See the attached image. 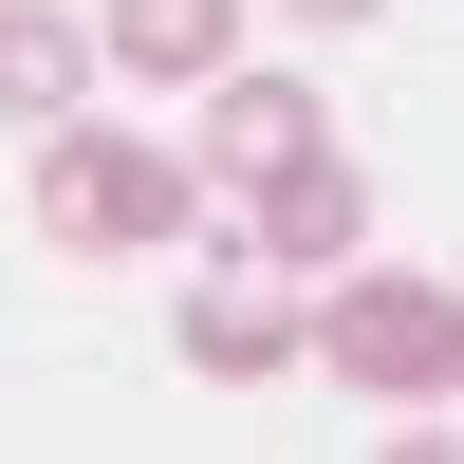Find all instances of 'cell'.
<instances>
[{
	"instance_id": "cell-1",
	"label": "cell",
	"mask_w": 464,
	"mask_h": 464,
	"mask_svg": "<svg viewBox=\"0 0 464 464\" xmlns=\"http://www.w3.org/2000/svg\"><path fill=\"white\" fill-rule=\"evenodd\" d=\"M37 223H56L74 260H149V242H186V168L149 130H37Z\"/></svg>"
},
{
	"instance_id": "cell-2",
	"label": "cell",
	"mask_w": 464,
	"mask_h": 464,
	"mask_svg": "<svg viewBox=\"0 0 464 464\" xmlns=\"http://www.w3.org/2000/svg\"><path fill=\"white\" fill-rule=\"evenodd\" d=\"M316 353L353 372V391H391V409L464 391V279H353V260H334V297H316Z\"/></svg>"
},
{
	"instance_id": "cell-3",
	"label": "cell",
	"mask_w": 464,
	"mask_h": 464,
	"mask_svg": "<svg viewBox=\"0 0 464 464\" xmlns=\"http://www.w3.org/2000/svg\"><path fill=\"white\" fill-rule=\"evenodd\" d=\"M353 242H372V186H353V149H334V130H297L279 168H260V260H297V279H334Z\"/></svg>"
},
{
	"instance_id": "cell-4",
	"label": "cell",
	"mask_w": 464,
	"mask_h": 464,
	"mask_svg": "<svg viewBox=\"0 0 464 464\" xmlns=\"http://www.w3.org/2000/svg\"><path fill=\"white\" fill-rule=\"evenodd\" d=\"M297 334H316L297 260H242V279H205V297H186V353H205V372H279Z\"/></svg>"
},
{
	"instance_id": "cell-5",
	"label": "cell",
	"mask_w": 464,
	"mask_h": 464,
	"mask_svg": "<svg viewBox=\"0 0 464 464\" xmlns=\"http://www.w3.org/2000/svg\"><path fill=\"white\" fill-rule=\"evenodd\" d=\"M93 56H130L149 93H205V74L242 56V0H111V19H93Z\"/></svg>"
},
{
	"instance_id": "cell-6",
	"label": "cell",
	"mask_w": 464,
	"mask_h": 464,
	"mask_svg": "<svg viewBox=\"0 0 464 464\" xmlns=\"http://www.w3.org/2000/svg\"><path fill=\"white\" fill-rule=\"evenodd\" d=\"M74 93H93V37H74L56 0H0V111H19V130H56Z\"/></svg>"
},
{
	"instance_id": "cell-7",
	"label": "cell",
	"mask_w": 464,
	"mask_h": 464,
	"mask_svg": "<svg viewBox=\"0 0 464 464\" xmlns=\"http://www.w3.org/2000/svg\"><path fill=\"white\" fill-rule=\"evenodd\" d=\"M205 93H223V111H205V149H223V168H242V186H260V168H279V149H297V130H334V111H316V93H297V74H205Z\"/></svg>"
},
{
	"instance_id": "cell-8",
	"label": "cell",
	"mask_w": 464,
	"mask_h": 464,
	"mask_svg": "<svg viewBox=\"0 0 464 464\" xmlns=\"http://www.w3.org/2000/svg\"><path fill=\"white\" fill-rule=\"evenodd\" d=\"M297 19H372V0H297Z\"/></svg>"
}]
</instances>
